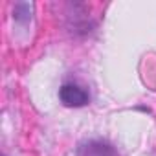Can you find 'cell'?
Masks as SVG:
<instances>
[{
	"label": "cell",
	"instance_id": "cell-1",
	"mask_svg": "<svg viewBox=\"0 0 156 156\" xmlns=\"http://www.w3.org/2000/svg\"><path fill=\"white\" fill-rule=\"evenodd\" d=\"M59 99L64 107H85L90 101V96L85 88H81L75 83H64L59 88Z\"/></svg>",
	"mask_w": 156,
	"mask_h": 156
},
{
	"label": "cell",
	"instance_id": "cell-2",
	"mask_svg": "<svg viewBox=\"0 0 156 156\" xmlns=\"http://www.w3.org/2000/svg\"><path fill=\"white\" fill-rule=\"evenodd\" d=\"M75 156H119L116 147L107 140H87L77 147Z\"/></svg>",
	"mask_w": 156,
	"mask_h": 156
}]
</instances>
